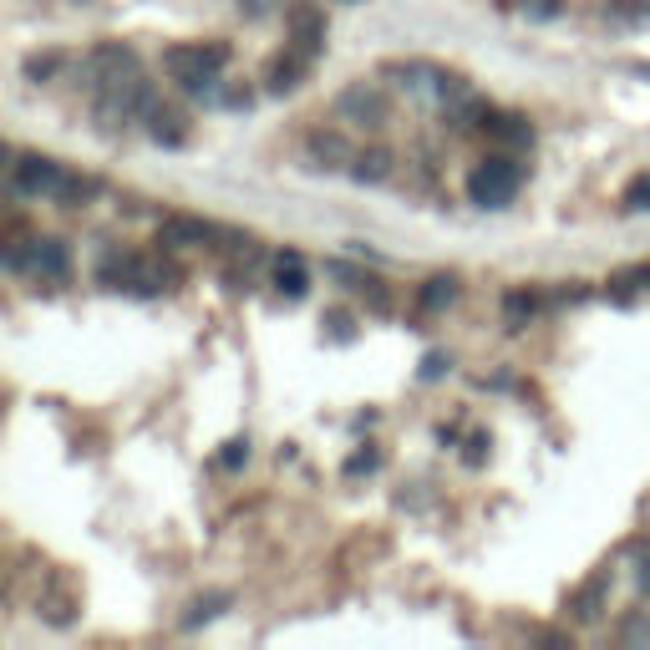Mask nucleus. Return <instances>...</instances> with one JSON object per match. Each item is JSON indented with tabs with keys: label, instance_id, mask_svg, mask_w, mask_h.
Returning <instances> with one entry per match:
<instances>
[{
	"label": "nucleus",
	"instance_id": "1",
	"mask_svg": "<svg viewBox=\"0 0 650 650\" xmlns=\"http://www.w3.org/2000/svg\"><path fill=\"white\" fill-rule=\"evenodd\" d=\"M224 61H229V46L224 41H178V46H168V51H162V72L173 76L178 87H204V82H214V76L224 72Z\"/></svg>",
	"mask_w": 650,
	"mask_h": 650
},
{
	"label": "nucleus",
	"instance_id": "2",
	"mask_svg": "<svg viewBox=\"0 0 650 650\" xmlns=\"http://www.w3.org/2000/svg\"><path fill=\"white\" fill-rule=\"evenodd\" d=\"M518 183H523V173H518L514 158H488L483 168H473V178H468V198H473L478 208H508Z\"/></svg>",
	"mask_w": 650,
	"mask_h": 650
},
{
	"label": "nucleus",
	"instance_id": "3",
	"mask_svg": "<svg viewBox=\"0 0 650 650\" xmlns=\"http://www.w3.org/2000/svg\"><path fill=\"white\" fill-rule=\"evenodd\" d=\"M285 46H296V51H305V57H321L325 46V11L321 5H311V0H296L290 11H285Z\"/></svg>",
	"mask_w": 650,
	"mask_h": 650
},
{
	"label": "nucleus",
	"instance_id": "4",
	"mask_svg": "<svg viewBox=\"0 0 650 650\" xmlns=\"http://www.w3.org/2000/svg\"><path fill=\"white\" fill-rule=\"evenodd\" d=\"M87 72H92V87L107 92V87H118V82H133L137 76V57H133V46H122V41H103L97 51L87 57Z\"/></svg>",
	"mask_w": 650,
	"mask_h": 650
},
{
	"label": "nucleus",
	"instance_id": "5",
	"mask_svg": "<svg viewBox=\"0 0 650 650\" xmlns=\"http://www.w3.org/2000/svg\"><path fill=\"white\" fill-rule=\"evenodd\" d=\"M340 112H346V118H356V122H371V128H382L392 107H386L382 87H371V82H356V87L340 92Z\"/></svg>",
	"mask_w": 650,
	"mask_h": 650
},
{
	"label": "nucleus",
	"instance_id": "6",
	"mask_svg": "<svg viewBox=\"0 0 650 650\" xmlns=\"http://www.w3.org/2000/svg\"><path fill=\"white\" fill-rule=\"evenodd\" d=\"M305 67H311V57H305V51H296V46H285L280 57L269 61V72H265L269 92H296L300 76H305Z\"/></svg>",
	"mask_w": 650,
	"mask_h": 650
},
{
	"label": "nucleus",
	"instance_id": "7",
	"mask_svg": "<svg viewBox=\"0 0 650 650\" xmlns=\"http://www.w3.org/2000/svg\"><path fill=\"white\" fill-rule=\"evenodd\" d=\"M214 234L204 219H189V214H168V219L158 224V244H168V250H183V244H204V239Z\"/></svg>",
	"mask_w": 650,
	"mask_h": 650
},
{
	"label": "nucleus",
	"instance_id": "8",
	"mask_svg": "<svg viewBox=\"0 0 650 650\" xmlns=\"http://www.w3.org/2000/svg\"><path fill=\"white\" fill-rule=\"evenodd\" d=\"M275 285H280V296L300 300L305 290H311V275H305V260H300L296 250H285L275 254Z\"/></svg>",
	"mask_w": 650,
	"mask_h": 650
},
{
	"label": "nucleus",
	"instance_id": "9",
	"mask_svg": "<svg viewBox=\"0 0 650 650\" xmlns=\"http://www.w3.org/2000/svg\"><path fill=\"white\" fill-rule=\"evenodd\" d=\"M351 173L361 178V183H382V178L392 173V153H386V148L356 153V158H351Z\"/></svg>",
	"mask_w": 650,
	"mask_h": 650
},
{
	"label": "nucleus",
	"instance_id": "10",
	"mask_svg": "<svg viewBox=\"0 0 650 650\" xmlns=\"http://www.w3.org/2000/svg\"><path fill=\"white\" fill-rule=\"evenodd\" d=\"M67 265H72V260H67V244H61V239H36V269H41V275L61 280Z\"/></svg>",
	"mask_w": 650,
	"mask_h": 650
},
{
	"label": "nucleus",
	"instance_id": "11",
	"mask_svg": "<svg viewBox=\"0 0 650 650\" xmlns=\"http://www.w3.org/2000/svg\"><path fill=\"white\" fill-rule=\"evenodd\" d=\"M453 296H458V280L453 275H437V280H428V290H422V311H443V305H453Z\"/></svg>",
	"mask_w": 650,
	"mask_h": 650
},
{
	"label": "nucleus",
	"instance_id": "12",
	"mask_svg": "<svg viewBox=\"0 0 650 650\" xmlns=\"http://www.w3.org/2000/svg\"><path fill=\"white\" fill-rule=\"evenodd\" d=\"M148 118H153V137H158V143H183V118H178V112L153 107Z\"/></svg>",
	"mask_w": 650,
	"mask_h": 650
},
{
	"label": "nucleus",
	"instance_id": "13",
	"mask_svg": "<svg viewBox=\"0 0 650 650\" xmlns=\"http://www.w3.org/2000/svg\"><path fill=\"white\" fill-rule=\"evenodd\" d=\"M311 153H315V158H340V162H351V158H356V153L346 148V143H340L336 133H315V137H311Z\"/></svg>",
	"mask_w": 650,
	"mask_h": 650
},
{
	"label": "nucleus",
	"instance_id": "14",
	"mask_svg": "<svg viewBox=\"0 0 650 650\" xmlns=\"http://www.w3.org/2000/svg\"><path fill=\"white\" fill-rule=\"evenodd\" d=\"M219 605H229V594H208V600H193V610L189 615H183V625H198V621H214V615H219Z\"/></svg>",
	"mask_w": 650,
	"mask_h": 650
},
{
	"label": "nucleus",
	"instance_id": "15",
	"mask_svg": "<svg viewBox=\"0 0 650 650\" xmlns=\"http://www.w3.org/2000/svg\"><path fill=\"white\" fill-rule=\"evenodd\" d=\"M621 204L625 208H650V173H640V178H630V183H625Z\"/></svg>",
	"mask_w": 650,
	"mask_h": 650
},
{
	"label": "nucleus",
	"instance_id": "16",
	"mask_svg": "<svg viewBox=\"0 0 650 650\" xmlns=\"http://www.w3.org/2000/svg\"><path fill=\"white\" fill-rule=\"evenodd\" d=\"M503 315H508V325H523L533 315V296H523V290H514V296L503 300Z\"/></svg>",
	"mask_w": 650,
	"mask_h": 650
},
{
	"label": "nucleus",
	"instance_id": "17",
	"mask_svg": "<svg viewBox=\"0 0 650 650\" xmlns=\"http://www.w3.org/2000/svg\"><path fill=\"white\" fill-rule=\"evenodd\" d=\"M382 468V453H356L351 462H346V473H376Z\"/></svg>",
	"mask_w": 650,
	"mask_h": 650
},
{
	"label": "nucleus",
	"instance_id": "18",
	"mask_svg": "<svg viewBox=\"0 0 650 650\" xmlns=\"http://www.w3.org/2000/svg\"><path fill=\"white\" fill-rule=\"evenodd\" d=\"M244 458H250V443H244V437H234V443L224 447V468H239Z\"/></svg>",
	"mask_w": 650,
	"mask_h": 650
},
{
	"label": "nucleus",
	"instance_id": "19",
	"mask_svg": "<svg viewBox=\"0 0 650 650\" xmlns=\"http://www.w3.org/2000/svg\"><path fill=\"white\" fill-rule=\"evenodd\" d=\"M275 5H280V0H239V11H244V15H254V21H260V15H269V11H275Z\"/></svg>",
	"mask_w": 650,
	"mask_h": 650
},
{
	"label": "nucleus",
	"instance_id": "20",
	"mask_svg": "<svg viewBox=\"0 0 650 650\" xmlns=\"http://www.w3.org/2000/svg\"><path fill=\"white\" fill-rule=\"evenodd\" d=\"M523 11L529 15H554L559 11V0H523Z\"/></svg>",
	"mask_w": 650,
	"mask_h": 650
},
{
	"label": "nucleus",
	"instance_id": "21",
	"mask_svg": "<svg viewBox=\"0 0 650 650\" xmlns=\"http://www.w3.org/2000/svg\"><path fill=\"white\" fill-rule=\"evenodd\" d=\"M443 366H447L443 356H428V366H422V376H428V382H432V376H443Z\"/></svg>",
	"mask_w": 650,
	"mask_h": 650
},
{
	"label": "nucleus",
	"instance_id": "22",
	"mask_svg": "<svg viewBox=\"0 0 650 650\" xmlns=\"http://www.w3.org/2000/svg\"><path fill=\"white\" fill-rule=\"evenodd\" d=\"M640 585H646V590H650V559L640 564Z\"/></svg>",
	"mask_w": 650,
	"mask_h": 650
}]
</instances>
